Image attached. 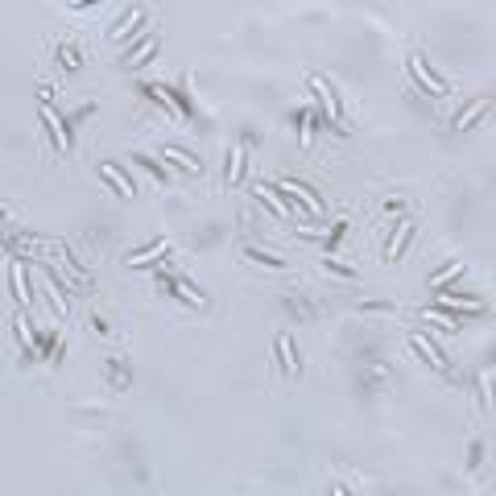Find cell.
Segmentation results:
<instances>
[{"label":"cell","mask_w":496,"mask_h":496,"mask_svg":"<svg viewBox=\"0 0 496 496\" xmlns=\"http://www.w3.org/2000/svg\"><path fill=\"white\" fill-rule=\"evenodd\" d=\"M277 190L281 194H290L298 207H302V215H323V203H318V194L306 186V182H298V178H281L277 182Z\"/></svg>","instance_id":"6da1fadb"},{"label":"cell","mask_w":496,"mask_h":496,"mask_svg":"<svg viewBox=\"0 0 496 496\" xmlns=\"http://www.w3.org/2000/svg\"><path fill=\"white\" fill-rule=\"evenodd\" d=\"M38 116H42V125H45V133H50V141H54V149L66 157V153H71V136H66V129H62V120H58L50 108H42Z\"/></svg>","instance_id":"7a4b0ae2"},{"label":"cell","mask_w":496,"mask_h":496,"mask_svg":"<svg viewBox=\"0 0 496 496\" xmlns=\"http://www.w3.org/2000/svg\"><path fill=\"white\" fill-rule=\"evenodd\" d=\"M409 348H413V352H418V356H422L426 364H434L439 372H451V364H447V356H443V352H439V348H434L430 339H422V335H409Z\"/></svg>","instance_id":"3957f363"},{"label":"cell","mask_w":496,"mask_h":496,"mask_svg":"<svg viewBox=\"0 0 496 496\" xmlns=\"http://www.w3.org/2000/svg\"><path fill=\"white\" fill-rule=\"evenodd\" d=\"M306 87L315 91L318 95V104H323V112H327V120H339V99H335V91L327 87V79H311V83H306Z\"/></svg>","instance_id":"277c9868"},{"label":"cell","mask_w":496,"mask_h":496,"mask_svg":"<svg viewBox=\"0 0 496 496\" xmlns=\"http://www.w3.org/2000/svg\"><path fill=\"white\" fill-rule=\"evenodd\" d=\"M409 75L418 79V87H422V91H430V95H447V83H439V79L422 66V58H409Z\"/></svg>","instance_id":"5b68a950"},{"label":"cell","mask_w":496,"mask_h":496,"mask_svg":"<svg viewBox=\"0 0 496 496\" xmlns=\"http://www.w3.org/2000/svg\"><path fill=\"white\" fill-rule=\"evenodd\" d=\"M273 352H277V360H281V368H285L290 376L302 372V364H298V352H294V339H290V335H277V348H273Z\"/></svg>","instance_id":"8992f818"},{"label":"cell","mask_w":496,"mask_h":496,"mask_svg":"<svg viewBox=\"0 0 496 496\" xmlns=\"http://www.w3.org/2000/svg\"><path fill=\"white\" fill-rule=\"evenodd\" d=\"M244 157H248V145H232V157H227V186H236L240 174H244Z\"/></svg>","instance_id":"52a82bcc"},{"label":"cell","mask_w":496,"mask_h":496,"mask_svg":"<svg viewBox=\"0 0 496 496\" xmlns=\"http://www.w3.org/2000/svg\"><path fill=\"white\" fill-rule=\"evenodd\" d=\"M162 253H170V244H166V240H153L149 248H141V253H133V257H125V261H129V265H149V261H157Z\"/></svg>","instance_id":"ba28073f"},{"label":"cell","mask_w":496,"mask_h":496,"mask_svg":"<svg viewBox=\"0 0 496 496\" xmlns=\"http://www.w3.org/2000/svg\"><path fill=\"white\" fill-rule=\"evenodd\" d=\"M99 170H104V178H112V186H116V194H125V199H133V194H136V186H133V182H125V174H120V170H116L112 162H104Z\"/></svg>","instance_id":"9c48e42d"},{"label":"cell","mask_w":496,"mask_h":496,"mask_svg":"<svg viewBox=\"0 0 496 496\" xmlns=\"http://www.w3.org/2000/svg\"><path fill=\"white\" fill-rule=\"evenodd\" d=\"M141 21H145V13H141V8H129V13H125V21L112 29V42H125V38H129V29H136Z\"/></svg>","instance_id":"30bf717a"},{"label":"cell","mask_w":496,"mask_h":496,"mask_svg":"<svg viewBox=\"0 0 496 496\" xmlns=\"http://www.w3.org/2000/svg\"><path fill=\"white\" fill-rule=\"evenodd\" d=\"M409 236H413V220H406V224L397 227V236H393V244H389V261H397V257H402V253H406Z\"/></svg>","instance_id":"8fae6325"},{"label":"cell","mask_w":496,"mask_h":496,"mask_svg":"<svg viewBox=\"0 0 496 496\" xmlns=\"http://www.w3.org/2000/svg\"><path fill=\"white\" fill-rule=\"evenodd\" d=\"M439 302H443L447 311H472V315H480V311H484V302H480V298H451V294H443Z\"/></svg>","instance_id":"7c38bea8"},{"label":"cell","mask_w":496,"mask_h":496,"mask_svg":"<svg viewBox=\"0 0 496 496\" xmlns=\"http://www.w3.org/2000/svg\"><path fill=\"white\" fill-rule=\"evenodd\" d=\"M253 194H257L261 203H269V207L277 211V215H290V211H285V203H281V194H277V190H269L265 182H257V186H253Z\"/></svg>","instance_id":"4fadbf2b"},{"label":"cell","mask_w":496,"mask_h":496,"mask_svg":"<svg viewBox=\"0 0 496 496\" xmlns=\"http://www.w3.org/2000/svg\"><path fill=\"white\" fill-rule=\"evenodd\" d=\"M488 108H493L488 99H476V104H472L467 112H459V120H455V125H459V129H472V125H476V120H480V116H484Z\"/></svg>","instance_id":"5bb4252c"},{"label":"cell","mask_w":496,"mask_h":496,"mask_svg":"<svg viewBox=\"0 0 496 496\" xmlns=\"http://www.w3.org/2000/svg\"><path fill=\"white\" fill-rule=\"evenodd\" d=\"M153 50H157V34H149V38H145V42H141V45L133 50V54H125V62H129V66H136V62L153 58Z\"/></svg>","instance_id":"9a60e30c"},{"label":"cell","mask_w":496,"mask_h":496,"mask_svg":"<svg viewBox=\"0 0 496 496\" xmlns=\"http://www.w3.org/2000/svg\"><path fill=\"white\" fill-rule=\"evenodd\" d=\"M13 294H17L21 306H29V285H25V265H21V261L13 265Z\"/></svg>","instance_id":"2e32d148"},{"label":"cell","mask_w":496,"mask_h":496,"mask_svg":"<svg viewBox=\"0 0 496 496\" xmlns=\"http://www.w3.org/2000/svg\"><path fill=\"white\" fill-rule=\"evenodd\" d=\"M170 290H174V294H178L182 302H190V306H207V298H203V294H199V290H190V285H186V281H178V277H174V281H170Z\"/></svg>","instance_id":"e0dca14e"},{"label":"cell","mask_w":496,"mask_h":496,"mask_svg":"<svg viewBox=\"0 0 496 496\" xmlns=\"http://www.w3.org/2000/svg\"><path fill=\"white\" fill-rule=\"evenodd\" d=\"M166 157H170V162H178L182 170H190V174H203V166H199V162H194V157H186V153H182V149H174V145H170V149H166Z\"/></svg>","instance_id":"ac0fdd59"},{"label":"cell","mask_w":496,"mask_h":496,"mask_svg":"<svg viewBox=\"0 0 496 496\" xmlns=\"http://www.w3.org/2000/svg\"><path fill=\"white\" fill-rule=\"evenodd\" d=\"M298 120H302V149H311V136H315V112H311V108H302V112H298Z\"/></svg>","instance_id":"d6986e66"},{"label":"cell","mask_w":496,"mask_h":496,"mask_svg":"<svg viewBox=\"0 0 496 496\" xmlns=\"http://www.w3.org/2000/svg\"><path fill=\"white\" fill-rule=\"evenodd\" d=\"M455 273H463V261H455V265H447L443 273H434V277H430V285H447Z\"/></svg>","instance_id":"ffe728a7"},{"label":"cell","mask_w":496,"mask_h":496,"mask_svg":"<svg viewBox=\"0 0 496 496\" xmlns=\"http://www.w3.org/2000/svg\"><path fill=\"white\" fill-rule=\"evenodd\" d=\"M141 166H145L149 174H157V178H162V182H170V174H166V170H162V166H157L153 157H141Z\"/></svg>","instance_id":"44dd1931"},{"label":"cell","mask_w":496,"mask_h":496,"mask_svg":"<svg viewBox=\"0 0 496 496\" xmlns=\"http://www.w3.org/2000/svg\"><path fill=\"white\" fill-rule=\"evenodd\" d=\"M426 318H430V323H439V327H447V331H455V327H459V323H455V318L439 315V311H426Z\"/></svg>","instance_id":"7402d4cb"},{"label":"cell","mask_w":496,"mask_h":496,"mask_svg":"<svg viewBox=\"0 0 496 496\" xmlns=\"http://www.w3.org/2000/svg\"><path fill=\"white\" fill-rule=\"evenodd\" d=\"M248 257H253V261H265V265H281V257H273V253H261V248H248Z\"/></svg>","instance_id":"603a6c76"},{"label":"cell","mask_w":496,"mask_h":496,"mask_svg":"<svg viewBox=\"0 0 496 496\" xmlns=\"http://www.w3.org/2000/svg\"><path fill=\"white\" fill-rule=\"evenodd\" d=\"M58 62H62V66H79V54H75L71 45H62V54H58Z\"/></svg>","instance_id":"cb8c5ba5"},{"label":"cell","mask_w":496,"mask_h":496,"mask_svg":"<svg viewBox=\"0 0 496 496\" xmlns=\"http://www.w3.org/2000/svg\"><path fill=\"white\" fill-rule=\"evenodd\" d=\"M343 232H348V224H339V227H335V232H331V236H327V248H335V244H339V240H343Z\"/></svg>","instance_id":"d4e9b609"},{"label":"cell","mask_w":496,"mask_h":496,"mask_svg":"<svg viewBox=\"0 0 496 496\" xmlns=\"http://www.w3.org/2000/svg\"><path fill=\"white\" fill-rule=\"evenodd\" d=\"M331 496H348V488L343 484H331Z\"/></svg>","instance_id":"484cf974"}]
</instances>
